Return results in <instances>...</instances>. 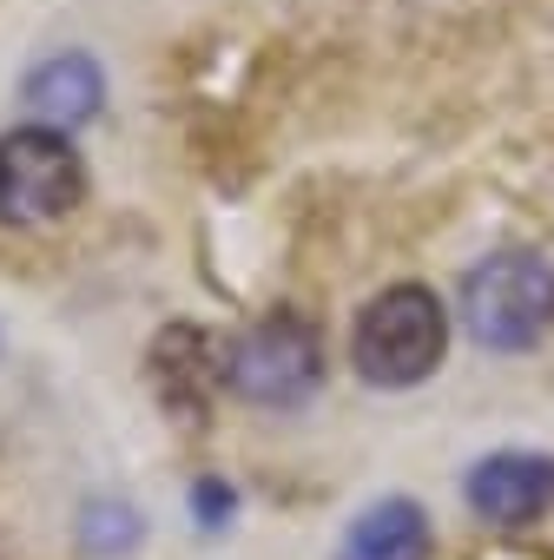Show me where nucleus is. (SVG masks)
<instances>
[{"label": "nucleus", "mask_w": 554, "mask_h": 560, "mask_svg": "<svg viewBox=\"0 0 554 560\" xmlns=\"http://www.w3.org/2000/svg\"><path fill=\"white\" fill-rule=\"evenodd\" d=\"M337 560H429V514L409 494H390L350 521Z\"/></svg>", "instance_id": "nucleus-7"}, {"label": "nucleus", "mask_w": 554, "mask_h": 560, "mask_svg": "<svg viewBox=\"0 0 554 560\" xmlns=\"http://www.w3.org/2000/svg\"><path fill=\"white\" fill-rule=\"evenodd\" d=\"M224 383H231V396H244L257 409H298L324 383V343L304 317L277 311L224 350Z\"/></svg>", "instance_id": "nucleus-3"}, {"label": "nucleus", "mask_w": 554, "mask_h": 560, "mask_svg": "<svg viewBox=\"0 0 554 560\" xmlns=\"http://www.w3.org/2000/svg\"><path fill=\"white\" fill-rule=\"evenodd\" d=\"M442 350H449V311L423 284L377 291L350 324V363L377 389H409V383L436 376Z\"/></svg>", "instance_id": "nucleus-1"}, {"label": "nucleus", "mask_w": 554, "mask_h": 560, "mask_svg": "<svg viewBox=\"0 0 554 560\" xmlns=\"http://www.w3.org/2000/svg\"><path fill=\"white\" fill-rule=\"evenodd\" d=\"M475 521L488 527H534L547 508H554V455H534V448H501V455H482L462 481Z\"/></svg>", "instance_id": "nucleus-5"}, {"label": "nucleus", "mask_w": 554, "mask_h": 560, "mask_svg": "<svg viewBox=\"0 0 554 560\" xmlns=\"http://www.w3.org/2000/svg\"><path fill=\"white\" fill-rule=\"evenodd\" d=\"M231 501H238V494H231L224 481H198V488H192V508H198V527H218V521L231 514Z\"/></svg>", "instance_id": "nucleus-8"}, {"label": "nucleus", "mask_w": 554, "mask_h": 560, "mask_svg": "<svg viewBox=\"0 0 554 560\" xmlns=\"http://www.w3.org/2000/svg\"><path fill=\"white\" fill-rule=\"evenodd\" d=\"M462 324L482 350H534L554 324V264L534 250H495L462 277Z\"/></svg>", "instance_id": "nucleus-2"}, {"label": "nucleus", "mask_w": 554, "mask_h": 560, "mask_svg": "<svg viewBox=\"0 0 554 560\" xmlns=\"http://www.w3.org/2000/svg\"><path fill=\"white\" fill-rule=\"evenodd\" d=\"M100 100H106V73H100L93 54H54L21 86V106L34 113V126H54V132L86 126L100 113Z\"/></svg>", "instance_id": "nucleus-6"}, {"label": "nucleus", "mask_w": 554, "mask_h": 560, "mask_svg": "<svg viewBox=\"0 0 554 560\" xmlns=\"http://www.w3.org/2000/svg\"><path fill=\"white\" fill-rule=\"evenodd\" d=\"M80 198H86V165L73 152V132L14 126L0 139V218L8 224H54Z\"/></svg>", "instance_id": "nucleus-4"}]
</instances>
